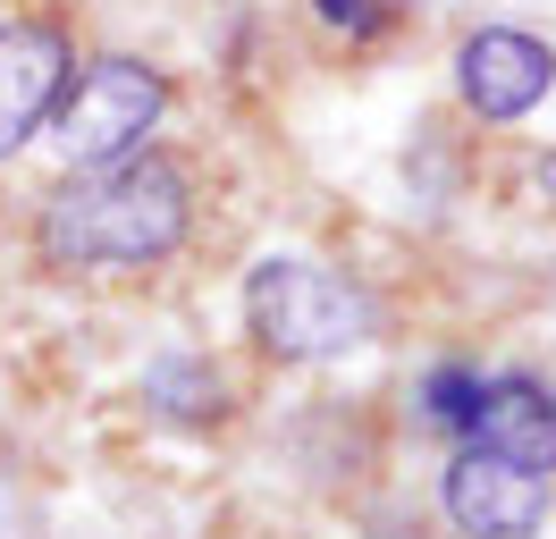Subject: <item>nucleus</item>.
I'll return each mask as SVG.
<instances>
[{"mask_svg":"<svg viewBox=\"0 0 556 539\" xmlns=\"http://www.w3.org/2000/svg\"><path fill=\"white\" fill-rule=\"evenodd\" d=\"M244 329L270 363H338L354 346L380 337V303L371 287H354L346 270L320 262H253L244 278Z\"/></svg>","mask_w":556,"mask_h":539,"instance_id":"obj_2","label":"nucleus"},{"mask_svg":"<svg viewBox=\"0 0 556 539\" xmlns=\"http://www.w3.org/2000/svg\"><path fill=\"white\" fill-rule=\"evenodd\" d=\"M472 404H481V371L447 363V371H430V379H421V422H430V430H464V422H472Z\"/></svg>","mask_w":556,"mask_h":539,"instance_id":"obj_9","label":"nucleus"},{"mask_svg":"<svg viewBox=\"0 0 556 539\" xmlns=\"http://www.w3.org/2000/svg\"><path fill=\"white\" fill-rule=\"evenodd\" d=\"M0 539H35V505L17 489V472L0 464Z\"/></svg>","mask_w":556,"mask_h":539,"instance_id":"obj_11","label":"nucleus"},{"mask_svg":"<svg viewBox=\"0 0 556 539\" xmlns=\"http://www.w3.org/2000/svg\"><path fill=\"white\" fill-rule=\"evenodd\" d=\"M161 110H169V76L152 60H85L68 76V93L51 110V135H60V152L68 168H102V161H127L143 152V135L161 127Z\"/></svg>","mask_w":556,"mask_h":539,"instance_id":"obj_3","label":"nucleus"},{"mask_svg":"<svg viewBox=\"0 0 556 539\" xmlns=\"http://www.w3.org/2000/svg\"><path fill=\"white\" fill-rule=\"evenodd\" d=\"M313 9L329 17V26H346V34H380L388 17L405 9V0H313Z\"/></svg>","mask_w":556,"mask_h":539,"instance_id":"obj_10","label":"nucleus"},{"mask_svg":"<svg viewBox=\"0 0 556 539\" xmlns=\"http://www.w3.org/2000/svg\"><path fill=\"white\" fill-rule=\"evenodd\" d=\"M439 505H447L455 539H531L548 523V480L489 455V447H464L439 480Z\"/></svg>","mask_w":556,"mask_h":539,"instance_id":"obj_5","label":"nucleus"},{"mask_svg":"<svg viewBox=\"0 0 556 539\" xmlns=\"http://www.w3.org/2000/svg\"><path fill=\"white\" fill-rule=\"evenodd\" d=\"M68 76H76V42L51 17H9L0 26V161L35 143V127L68 93Z\"/></svg>","mask_w":556,"mask_h":539,"instance_id":"obj_6","label":"nucleus"},{"mask_svg":"<svg viewBox=\"0 0 556 539\" xmlns=\"http://www.w3.org/2000/svg\"><path fill=\"white\" fill-rule=\"evenodd\" d=\"M455 93L472 118L506 127V118H531L540 101L556 93V51L522 26H481L455 42Z\"/></svg>","mask_w":556,"mask_h":539,"instance_id":"obj_4","label":"nucleus"},{"mask_svg":"<svg viewBox=\"0 0 556 539\" xmlns=\"http://www.w3.org/2000/svg\"><path fill=\"white\" fill-rule=\"evenodd\" d=\"M540 195H556V152H548V161H540Z\"/></svg>","mask_w":556,"mask_h":539,"instance_id":"obj_12","label":"nucleus"},{"mask_svg":"<svg viewBox=\"0 0 556 539\" xmlns=\"http://www.w3.org/2000/svg\"><path fill=\"white\" fill-rule=\"evenodd\" d=\"M143 404H161L169 422H219L228 388H219V371L203 354H161V363L143 371Z\"/></svg>","mask_w":556,"mask_h":539,"instance_id":"obj_8","label":"nucleus"},{"mask_svg":"<svg viewBox=\"0 0 556 539\" xmlns=\"http://www.w3.org/2000/svg\"><path fill=\"white\" fill-rule=\"evenodd\" d=\"M464 430H472V447L548 480L556 472V388L531 379V371H497V379H481V404H472Z\"/></svg>","mask_w":556,"mask_h":539,"instance_id":"obj_7","label":"nucleus"},{"mask_svg":"<svg viewBox=\"0 0 556 539\" xmlns=\"http://www.w3.org/2000/svg\"><path fill=\"white\" fill-rule=\"evenodd\" d=\"M194 228V168L177 152H127V161L76 168L42 202L35 245L51 270H152Z\"/></svg>","mask_w":556,"mask_h":539,"instance_id":"obj_1","label":"nucleus"}]
</instances>
